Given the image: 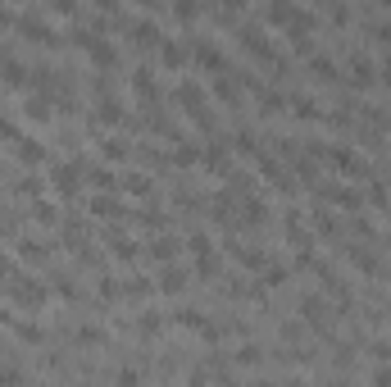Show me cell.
Wrapping results in <instances>:
<instances>
[{
    "instance_id": "cell-9",
    "label": "cell",
    "mask_w": 391,
    "mask_h": 387,
    "mask_svg": "<svg viewBox=\"0 0 391 387\" xmlns=\"http://www.w3.org/2000/svg\"><path fill=\"white\" fill-rule=\"evenodd\" d=\"M327 200H337V205H346V210H359V191L355 187H323Z\"/></svg>"
},
{
    "instance_id": "cell-29",
    "label": "cell",
    "mask_w": 391,
    "mask_h": 387,
    "mask_svg": "<svg viewBox=\"0 0 391 387\" xmlns=\"http://www.w3.org/2000/svg\"><path fill=\"white\" fill-rule=\"evenodd\" d=\"M382 77H387V82H391V55L382 59Z\"/></svg>"
},
{
    "instance_id": "cell-18",
    "label": "cell",
    "mask_w": 391,
    "mask_h": 387,
    "mask_svg": "<svg viewBox=\"0 0 391 387\" xmlns=\"http://www.w3.org/2000/svg\"><path fill=\"white\" fill-rule=\"evenodd\" d=\"M164 328V314H155V310H146V314H142V332H146V337H155V332H160Z\"/></svg>"
},
{
    "instance_id": "cell-6",
    "label": "cell",
    "mask_w": 391,
    "mask_h": 387,
    "mask_svg": "<svg viewBox=\"0 0 391 387\" xmlns=\"http://www.w3.org/2000/svg\"><path fill=\"white\" fill-rule=\"evenodd\" d=\"M155 68L151 64H142V68H132V91H137V96L142 100H155Z\"/></svg>"
},
{
    "instance_id": "cell-4",
    "label": "cell",
    "mask_w": 391,
    "mask_h": 387,
    "mask_svg": "<svg viewBox=\"0 0 391 387\" xmlns=\"http://www.w3.org/2000/svg\"><path fill=\"white\" fill-rule=\"evenodd\" d=\"M77 178H82V169H77V164H55L50 182H55V191H59V196H73V191H77Z\"/></svg>"
},
{
    "instance_id": "cell-12",
    "label": "cell",
    "mask_w": 391,
    "mask_h": 387,
    "mask_svg": "<svg viewBox=\"0 0 391 387\" xmlns=\"http://www.w3.org/2000/svg\"><path fill=\"white\" fill-rule=\"evenodd\" d=\"M292 114H301V119H318V105L309 96H292Z\"/></svg>"
},
{
    "instance_id": "cell-20",
    "label": "cell",
    "mask_w": 391,
    "mask_h": 387,
    "mask_svg": "<svg viewBox=\"0 0 391 387\" xmlns=\"http://www.w3.org/2000/svg\"><path fill=\"white\" fill-rule=\"evenodd\" d=\"M0 387H23V374H19V369H5V365H0Z\"/></svg>"
},
{
    "instance_id": "cell-7",
    "label": "cell",
    "mask_w": 391,
    "mask_h": 387,
    "mask_svg": "<svg viewBox=\"0 0 391 387\" xmlns=\"http://www.w3.org/2000/svg\"><path fill=\"white\" fill-rule=\"evenodd\" d=\"M155 287H160V292H182V287H187V274H182L178 265H164L160 278H155Z\"/></svg>"
},
{
    "instance_id": "cell-11",
    "label": "cell",
    "mask_w": 391,
    "mask_h": 387,
    "mask_svg": "<svg viewBox=\"0 0 391 387\" xmlns=\"http://www.w3.org/2000/svg\"><path fill=\"white\" fill-rule=\"evenodd\" d=\"M28 114H32V119H50V96H46V91L28 96Z\"/></svg>"
},
{
    "instance_id": "cell-32",
    "label": "cell",
    "mask_w": 391,
    "mask_h": 387,
    "mask_svg": "<svg viewBox=\"0 0 391 387\" xmlns=\"http://www.w3.org/2000/svg\"><path fill=\"white\" fill-rule=\"evenodd\" d=\"M332 387H355V383H332Z\"/></svg>"
},
{
    "instance_id": "cell-17",
    "label": "cell",
    "mask_w": 391,
    "mask_h": 387,
    "mask_svg": "<svg viewBox=\"0 0 391 387\" xmlns=\"http://www.w3.org/2000/svg\"><path fill=\"white\" fill-rule=\"evenodd\" d=\"M100 146H105V155H109V160H123V155H128V142H123V137H105Z\"/></svg>"
},
{
    "instance_id": "cell-13",
    "label": "cell",
    "mask_w": 391,
    "mask_h": 387,
    "mask_svg": "<svg viewBox=\"0 0 391 387\" xmlns=\"http://www.w3.org/2000/svg\"><path fill=\"white\" fill-rule=\"evenodd\" d=\"M123 187H128L132 196H146V191H151V178H146V173H128V178H123Z\"/></svg>"
},
{
    "instance_id": "cell-24",
    "label": "cell",
    "mask_w": 391,
    "mask_h": 387,
    "mask_svg": "<svg viewBox=\"0 0 391 387\" xmlns=\"http://www.w3.org/2000/svg\"><path fill=\"white\" fill-rule=\"evenodd\" d=\"M173 14H178V19H196V14H200V5H187V0H182V5H173Z\"/></svg>"
},
{
    "instance_id": "cell-2",
    "label": "cell",
    "mask_w": 391,
    "mask_h": 387,
    "mask_svg": "<svg viewBox=\"0 0 391 387\" xmlns=\"http://www.w3.org/2000/svg\"><path fill=\"white\" fill-rule=\"evenodd\" d=\"M327 160H332L337 169H346V173H355V178H364V173H369V164H364V160H359V155L350 151V146H327Z\"/></svg>"
},
{
    "instance_id": "cell-28",
    "label": "cell",
    "mask_w": 391,
    "mask_h": 387,
    "mask_svg": "<svg viewBox=\"0 0 391 387\" xmlns=\"http://www.w3.org/2000/svg\"><path fill=\"white\" fill-rule=\"evenodd\" d=\"M0 137H14V123L5 119V114H0Z\"/></svg>"
},
{
    "instance_id": "cell-22",
    "label": "cell",
    "mask_w": 391,
    "mask_h": 387,
    "mask_svg": "<svg viewBox=\"0 0 391 387\" xmlns=\"http://www.w3.org/2000/svg\"><path fill=\"white\" fill-rule=\"evenodd\" d=\"M264 283H269V287H278V283H287V265H273L269 274H264Z\"/></svg>"
},
{
    "instance_id": "cell-30",
    "label": "cell",
    "mask_w": 391,
    "mask_h": 387,
    "mask_svg": "<svg viewBox=\"0 0 391 387\" xmlns=\"http://www.w3.org/2000/svg\"><path fill=\"white\" fill-rule=\"evenodd\" d=\"M255 387H283V383H255Z\"/></svg>"
},
{
    "instance_id": "cell-23",
    "label": "cell",
    "mask_w": 391,
    "mask_h": 387,
    "mask_svg": "<svg viewBox=\"0 0 391 387\" xmlns=\"http://www.w3.org/2000/svg\"><path fill=\"white\" fill-rule=\"evenodd\" d=\"M237 360H241V365H255V360H260V346H241Z\"/></svg>"
},
{
    "instance_id": "cell-14",
    "label": "cell",
    "mask_w": 391,
    "mask_h": 387,
    "mask_svg": "<svg viewBox=\"0 0 391 387\" xmlns=\"http://www.w3.org/2000/svg\"><path fill=\"white\" fill-rule=\"evenodd\" d=\"M173 251H178V246H173V237H160V242L151 246V255L160 260V265H169V260H173Z\"/></svg>"
},
{
    "instance_id": "cell-15",
    "label": "cell",
    "mask_w": 391,
    "mask_h": 387,
    "mask_svg": "<svg viewBox=\"0 0 391 387\" xmlns=\"http://www.w3.org/2000/svg\"><path fill=\"white\" fill-rule=\"evenodd\" d=\"M301 314L318 323V319H323V301H318V296H305V301H301Z\"/></svg>"
},
{
    "instance_id": "cell-8",
    "label": "cell",
    "mask_w": 391,
    "mask_h": 387,
    "mask_svg": "<svg viewBox=\"0 0 391 387\" xmlns=\"http://www.w3.org/2000/svg\"><path fill=\"white\" fill-rule=\"evenodd\" d=\"M19 160H23V164H41V160H46L41 142H37V137H19Z\"/></svg>"
},
{
    "instance_id": "cell-19",
    "label": "cell",
    "mask_w": 391,
    "mask_h": 387,
    "mask_svg": "<svg viewBox=\"0 0 391 387\" xmlns=\"http://www.w3.org/2000/svg\"><path fill=\"white\" fill-rule=\"evenodd\" d=\"M309 64H314V73H318V77H337V64H332L327 55H314Z\"/></svg>"
},
{
    "instance_id": "cell-31",
    "label": "cell",
    "mask_w": 391,
    "mask_h": 387,
    "mask_svg": "<svg viewBox=\"0 0 391 387\" xmlns=\"http://www.w3.org/2000/svg\"><path fill=\"white\" fill-rule=\"evenodd\" d=\"M287 387H309V383H287Z\"/></svg>"
},
{
    "instance_id": "cell-1",
    "label": "cell",
    "mask_w": 391,
    "mask_h": 387,
    "mask_svg": "<svg viewBox=\"0 0 391 387\" xmlns=\"http://www.w3.org/2000/svg\"><path fill=\"white\" fill-rule=\"evenodd\" d=\"M10 296L19 301V305H28V310H37L41 305V283H32V278H10Z\"/></svg>"
},
{
    "instance_id": "cell-25",
    "label": "cell",
    "mask_w": 391,
    "mask_h": 387,
    "mask_svg": "<svg viewBox=\"0 0 391 387\" xmlns=\"http://www.w3.org/2000/svg\"><path fill=\"white\" fill-rule=\"evenodd\" d=\"M119 387H137V369H119V378H114Z\"/></svg>"
},
{
    "instance_id": "cell-16",
    "label": "cell",
    "mask_w": 391,
    "mask_h": 387,
    "mask_svg": "<svg viewBox=\"0 0 391 387\" xmlns=\"http://www.w3.org/2000/svg\"><path fill=\"white\" fill-rule=\"evenodd\" d=\"M119 210H123V205L114 196H96V200H91V214H119Z\"/></svg>"
},
{
    "instance_id": "cell-21",
    "label": "cell",
    "mask_w": 391,
    "mask_h": 387,
    "mask_svg": "<svg viewBox=\"0 0 391 387\" xmlns=\"http://www.w3.org/2000/svg\"><path fill=\"white\" fill-rule=\"evenodd\" d=\"M91 178H96V187H100V191L119 187V182H114V173H109V169H96V173H91Z\"/></svg>"
},
{
    "instance_id": "cell-3",
    "label": "cell",
    "mask_w": 391,
    "mask_h": 387,
    "mask_svg": "<svg viewBox=\"0 0 391 387\" xmlns=\"http://www.w3.org/2000/svg\"><path fill=\"white\" fill-rule=\"evenodd\" d=\"M160 59H164V68H187L191 50H187L182 41H173V37H164V41H160Z\"/></svg>"
},
{
    "instance_id": "cell-27",
    "label": "cell",
    "mask_w": 391,
    "mask_h": 387,
    "mask_svg": "<svg viewBox=\"0 0 391 387\" xmlns=\"http://www.w3.org/2000/svg\"><path fill=\"white\" fill-rule=\"evenodd\" d=\"M77 342H105V332H100V328H82V332H77Z\"/></svg>"
},
{
    "instance_id": "cell-26",
    "label": "cell",
    "mask_w": 391,
    "mask_h": 387,
    "mask_svg": "<svg viewBox=\"0 0 391 387\" xmlns=\"http://www.w3.org/2000/svg\"><path fill=\"white\" fill-rule=\"evenodd\" d=\"M373 387H391V369H387V365L373 369Z\"/></svg>"
},
{
    "instance_id": "cell-5",
    "label": "cell",
    "mask_w": 391,
    "mask_h": 387,
    "mask_svg": "<svg viewBox=\"0 0 391 387\" xmlns=\"http://www.w3.org/2000/svg\"><path fill=\"white\" fill-rule=\"evenodd\" d=\"M373 68H378V64H373L369 55H350V82H355V87H369Z\"/></svg>"
},
{
    "instance_id": "cell-10",
    "label": "cell",
    "mask_w": 391,
    "mask_h": 387,
    "mask_svg": "<svg viewBox=\"0 0 391 387\" xmlns=\"http://www.w3.org/2000/svg\"><path fill=\"white\" fill-rule=\"evenodd\" d=\"M14 328H19V337L28 346H41L46 342V332H41V323H32V319H23V323H14Z\"/></svg>"
}]
</instances>
